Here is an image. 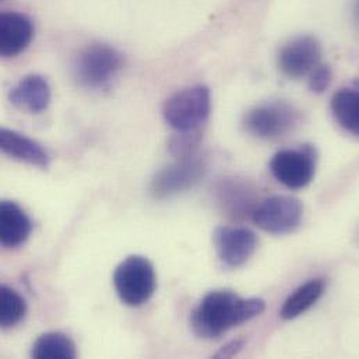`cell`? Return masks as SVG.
<instances>
[{
  "instance_id": "1",
  "label": "cell",
  "mask_w": 359,
  "mask_h": 359,
  "mask_svg": "<svg viewBox=\"0 0 359 359\" xmlns=\"http://www.w3.org/2000/svg\"><path fill=\"white\" fill-rule=\"evenodd\" d=\"M260 298H241L231 291H214L205 295L190 316V326L197 337L217 339L263 313Z\"/></svg>"
},
{
  "instance_id": "2",
  "label": "cell",
  "mask_w": 359,
  "mask_h": 359,
  "mask_svg": "<svg viewBox=\"0 0 359 359\" xmlns=\"http://www.w3.org/2000/svg\"><path fill=\"white\" fill-rule=\"evenodd\" d=\"M114 285L123 304L140 306L149 302L156 292L157 276L154 266L144 256H129L116 267Z\"/></svg>"
},
{
  "instance_id": "3",
  "label": "cell",
  "mask_w": 359,
  "mask_h": 359,
  "mask_svg": "<svg viewBox=\"0 0 359 359\" xmlns=\"http://www.w3.org/2000/svg\"><path fill=\"white\" fill-rule=\"evenodd\" d=\"M211 111L210 88L203 84L187 87L171 95L163 107L165 122L178 132L194 130L203 125Z\"/></svg>"
},
{
  "instance_id": "4",
  "label": "cell",
  "mask_w": 359,
  "mask_h": 359,
  "mask_svg": "<svg viewBox=\"0 0 359 359\" xmlns=\"http://www.w3.org/2000/svg\"><path fill=\"white\" fill-rule=\"evenodd\" d=\"M304 205L291 196H273L263 200L253 211V222L263 231L274 235L294 232L302 222Z\"/></svg>"
},
{
  "instance_id": "5",
  "label": "cell",
  "mask_w": 359,
  "mask_h": 359,
  "mask_svg": "<svg viewBox=\"0 0 359 359\" xmlns=\"http://www.w3.org/2000/svg\"><path fill=\"white\" fill-rule=\"evenodd\" d=\"M122 66L123 57L116 49L95 43L87 46L79 55L74 69L76 77L83 86L98 88L108 84Z\"/></svg>"
},
{
  "instance_id": "6",
  "label": "cell",
  "mask_w": 359,
  "mask_h": 359,
  "mask_svg": "<svg viewBox=\"0 0 359 359\" xmlns=\"http://www.w3.org/2000/svg\"><path fill=\"white\" fill-rule=\"evenodd\" d=\"M273 177L290 189H302L308 186L316 171L315 154L311 147L301 150L278 151L270 161Z\"/></svg>"
},
{
  "instance_id": "7",
  "label": "cell",
  "mask_w": 359,
  "mask_h": 359,
  "mask_svg": "<svg viewBox=\"0 0 359 359\" xmlns=\"http://www.w3.org/2000/svg\"><path fill=\"white\" fill-rule=\"evenodd\" d=\"M297 123V114L285 104L260 105L249 111L243 119L248 133L259 139H276L284 136Z\"/></svg>"
},
{
  "instance_id": "8",
  "label": "cell",
  "mask_w": 359,
  "mask_h": 359,
  "mask_svg": "<svg viewBox=\"0 0 359 359\" xmlns=\"http://www.w3.org/2000/svg\"><path fill=\"white\" fill-rule=\"evenodd\" d=\"M205 174V164L200 158L187 157L165 167L151 182V194L156 198L177 196L194 187Z\"/></svg>"
},
{
  "instance_id": "9",
  "label": "cell",
  "mask_w": 359,
  "mask_h": 359,
  "mask_svg": "<svg viewBox=\"0 0 359 359\" xmlns=\"http://www.w3.org/2000/svg\"><path fill=\"white\" fill-rule=\"evenodd\" d=\"M212 238L219 260L232 269L243 266L257 249V236L248 228L218 226Z\"/></svg>"
},
{
  "instance_id": "10",
  "label": "cell",
  "mask_w": 359,
  "mask_h": 359,
  "mask_svg": "<svg viewBox=\"0 0 359 359\" xmlns=\"http://www.w3.org/2000/svg\"><path fill=\"white\" fill-rule=\"evenodd\" d=\"M320 56L322 46L315 36H299L281 49L278 66L287 77L301 79L312 72Z\"/></svg>"
},
{
  "instance_id": "11",
  "label": "cell",
  "mask_w": 359,
  "mask_h": 359,
  "mask_svg": "<svg viewBox=\"0 0 359 359\" xmlns=\"http://www.w3.org/2000/svg\"><path fill=\"white\" fill-rule=\"evenodd\" d=\"M34 38L31 20L15 11H0V57H14L28 48Z\"/></svg>"
},
{
  "instance_id": "12",
  "label": "cell",
  "mask_w": 359,
  "mask_h": 359,
  "mask_svg": "<svg viewBox=\"0 0 359 359\" xmlns=\"http://www.w3.org/2000/svg\"><path fill=\"white\" fill-rule=\"evenodd\" d=\"M8 100L18 109L41 114L50 102V87L42 76L29 74L11 88Z\"/></svg>"
},
{
  "instance_id": "13",
  "label": "cell",
  "mask_w": 359,
  "mask_h": 359,
  "mask_svg": "<svg viewBox=\"0 0 359 359\" xmlns=\"http://www.w3.org/2000/svg\"><path fill=\"white\" fill-rule=\"evenodd\" d=\"M0 153L14 160L27 163L38 168L49 167L48 153L34 140L17 132L0 128Z\"/></svg>"
},
{
  "instance_id": "14",
  "label": "cell",
  "mask_w": 359,
  "mask_h": 359,
  "mask_svg": "<svg viewBox=\"0 0 359 359\" xmlns=\"http://www.w3.org/2000/svg\"><path fill=\"white\" fill-rule=\"evenodd\" d=\"M31 221L24 210L13 201H0V246L17 248L31 233Z\"/></svg>"
},
{
  "instance_id": "15",
  "label": "cell",
  "mask_w": 359,
  "mask_h": 359,
  "mask_svg": "<svg viewBox=\"0 0 359 359\" xmlns=\"http://www.w3.org/2000/svg\"><path fill=\"white\" fill-rule=\"evenodd\" d=\"M326 284L322 280H312L301 285L284 302L280 316L284 320H292L309 311L325 294Z\"/></svg>"
},
{
  "instance_id": "16",
  "label": "cell",
  "mask_w": 359,
  "mask_h": 359,
  "mask_svg": "<svg viewBox=\"0 0 359 359\" xmlns=\"http://www.w3.org/2000/svg\"><path fill=\"white\" fill-rule=\"evenodd\" d=\"M77 355L73 340L60 332H49L36 339L31 357L36 359H73Z\"/></svg>"
},
{
  "instance_id": "17",
  "label": "cell",
  "mask_w": 359,
  "mask_h": 359,
  "mask_svg": "<svg viewBox=\"0 0 359 359\" xmlns=\"http://www.w3.org/2000/svg\"><path fill=\"white\" fill-rule=\"evenodd\" d=\"M332 111L341 128L359 135V94L355 88H343L332 100Z\"/></svg>"
},
{
  "instance_id": "18",
  "label": "cell",
  "mask_w": 359,
  "mask_h": 359,
  "mask_svg": "<svg viewBox=\"0 0 359 359\" xmlns=\"http://www.w3.org/2000/svg\"><path fill=\"white\" fill-rule=\"evenodd\" d=\"M25 301L11 288L0 285V327L18 325L25 316Z\"/></svg>"
},
{
  "instance_id": "19",
  "label": "cell",
  "mask_w": 359,
  "mask_h": 359,
  "mask_svg": "<svg viewBox=\"0 0 359 359\" xmlns=\"http://www.w3.org/2000/svg\"><path fill=\"white\" fill-rule=\"evenodd\" d=\"M222 203L228 207V210L235 214H243V211L249 210V204L252 201V196L245 186L238 183H226L221 189Z\"/></svg>"
},
{
  "instance_id": "20",
  "label": "cell",
  "mask_w": 359,
  "mask_h": 359,
  "mask_svg": "<svg viewBox=\"0 0 359 359\" xmlns=\"http://www.w3.org/2000/svg\"><path fill=\"white\" fill-rule=\"evenodd\" d=\"M200 143V130L178 132L170 142V151L177 158H187L193 156V151Z\"/></svg>"
},
{
  "instance_id": "21",
  "label": "cell",
  "mask_w": 359,
  "mask_h": 359,
  "mask_svg": "<svg viewBox=\"0 0 359 359\" xmlns=\"http://www.w3.org/2000/svg\"><path fill=\"white\" fill-rule=\"evenodd\" d=\"M333 70L329 65H316L309 73V88L316 94L325 93L332 84Z\"/></svg>"
},
{
  "instance_id": "22",
  "label": "cell",
  "mask_w": 359,
  "mask_h": 359,
  "mask_svg": "<svg viewBox=\"0 0 359 359\" xmlns=\"http://www.w3.org/2000/svg\"><path fill=\"white\" fill-rule=\"evenodd\" d=\"M243 346H245L243 341H241V340H233V341L228 343L226 346H224V347L214 355V358H232V357L238 355V354L242 351Z\"/></svg>"
}]
</instances>
